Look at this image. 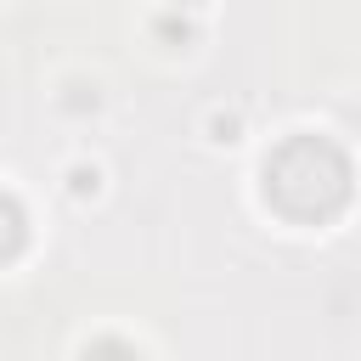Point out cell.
Wrapping results in <instances>:
<instances>
[{"mask_svg": "<svg viewBox=\"0 0 361 361\" xmlns=\"http://www.w3.org/2000/svg\"><path fill=\"white\" fill-rule=\"evenodd\" d=\"M350 192H355V164L333 135L299 130V135L276 141L265 158V197L276 214H288L299 226L333 220L350 203Z\"/></svg>", "mask_w": 361, "mask_h": 361, "instance_id": "obj_1", "label": "cell"}, {"mask_svg": "<svg viewBox=\"0 0 361 361\" xmlns=\"http://www.w3.org/2000/svg\"><path fill=\"white\" fill-rule=\"evenodd\" d=\"M23 243H28V214L11 192H0V259H17Z\"/></svg>", "mask_w": 361, "mask_h": 361, "instance_id": "obj_2", "label": "cell"}, {"mask_svg": "<svg viewBox=\"0 0 361 361\" xmlns=\"http://www.w3.org/2000/svg\"><path fill=\"white\" fill-rule=\"evenodd\" d=\"M85 361H135V350H130L124 338H96V344L85 350Z\"/></svg>", "mask_w": 361, "mask_h": 361, "instance_id": "obj_3", "label": "cell"}]
</instances>
